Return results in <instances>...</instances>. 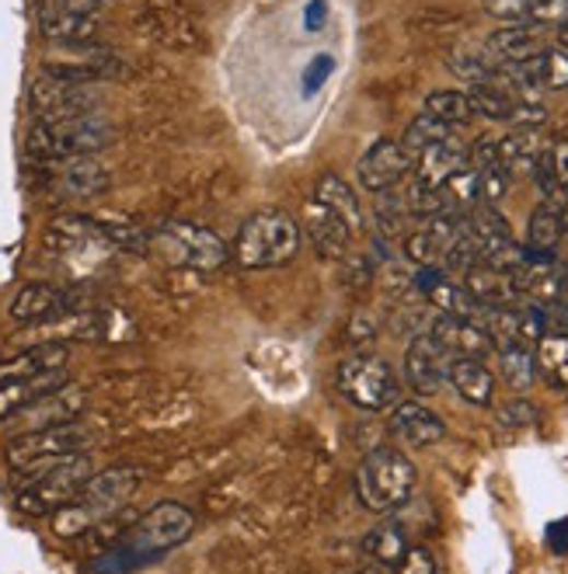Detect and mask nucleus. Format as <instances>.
I'll use <instances>...</instances> for the list:
<instances>
[{
  "instance_id": "obj_1",
  "label": "nucleus",
  "mask_w": 568,
  "mask_h": 574,
  "mask_svg": "<svg viewBox=\"0 0 568 574\" xmlns=\"http://www.w3.org/2000/svg\"><path fill=\"white\" fill-rule=\"evenodd\" d=\"M140 484H143L140 467H108L102 473H91L84 491L67 508L53 515V532L63 536V540L91 532L98 523L112 519L123 505H129V497L140 491Z\"/></svg>"
},
{
  "instance_id": "obj_2",
  "label": "nucleus",
  "mask_w": 568,
  "mask_h": 574,
  "mask_svg": "<svg viewBox=\"0 0 568 574\" xmlns=\"http://www.w3.org/2000/svg\"><path fill=\"white\" fill-rule=\"evenodd\" d=\"M300 244H304V230H300V223L290 213H282V209H258V213L241 223L231 258L234 265L248 268V272L282 268L297 258Z\"/></svg>"
},
{
  "instance_id": "obj_3",
  "label": "nucleus",
  "mask_w": 568,
  "mask_h": 574,
  "mask_svg": "<svg viewBox=\"0 0 568 574\" xmlns=\"http://www.w3.org/2000/svg\"><path fill=\"white\" fill-rule=\"evenodd\" d=\"M415 484H419V470L402 449L391 446L363 456V464L356 470V497L373 515H391L405 508L408 497L415 494Z\"/></svg>"
},
{
  "instance_id": "obj_4",
  "label": "nucleus",
  "mask_w": 568,
  "mask_h": 574,
  "mask_svg": "<svg viewBox=\"0 0 568 574\" xmlns=\"http://www.w3.org/2000/svg\"><path fill=\"white\" fill-rule=\"evenodd\" d=\"M116 140L112 122L98 115H73V119H39L28 129L25 150L35 161H67V157H94Z\"/></svg>"
},
{
  "instance_id": "obj_5",
  "label": "nucleus",
  "mask_w": 568,
  "mask_h": 574,
  "mask_svg": "<svg viewBox=\"0 0 568 574\" xmlns=\"http://www.w3.org/2000/svg\"><path fill=\"white\" fill-rule=\"evenodd\" d=\"M94 446V432L84 421H63V425L11 435V443L4 446L8 467L18 473H39L53 464H60L67 456L88 453Z\"/></svg>"
},
{
  "instance_id": "obj_6",
  "label": "nucleus",
  "mask_w": 568,
  "mask_h": 574,
  "mask_svg": "<svg viewBox=\"0 0 568 574\" xmlns=\"http://www.w3.org/2000/svg\"><path fill=\"white\" fill-rule=\"evenodd\" d=\"M335 387L359 411H391L402 400V379L381 355H349L335 373Z\"/></svg>"
},
{
  "instance_id": "obj_7",
  "label": "nucleus",
  "mask_w": 568,
  "mask_h": 574,
  "mask_svg": "<svg viewBox=\"0 0 568 574\" xmlns=\"http://www.w3.org/2000/svg\"><path fill=\"white\" fill-rule=\"evenodd\" d=\"M91 473H94L91 459L84 453L67 456V459H60V464H53L39 473H28L32 481L22 484L14 505H18V512H25V515H56L84 491Z\"/></svg>"
},
{
  "instance_id": "obj_8",
  "label": "nucleus",
  "mask_w": 568,
  "mask_h": 574,
  "mask_svg": "<svg viewBox=\"0 0 568 574\" xmlns=\"http://www.w3.org/2000/svg\"><path fill=\"white\" fill-rule=\"evenodd\" d=\"M196 532V512L182 505V502H158L154 508L143 512V519H137V526H132L123 543L140 553L143 561H154L161 558V553L182 547L188 536Z\"/></svg>"
},
{
  "instance_id": "obj_9",
  "label": "nucleus",
  "mask_w": 568,
  "mask_h": 574,
  "mask_svg": "<svg viewBox=\"0 0 568 574\" xmlns=\"http://www.w3.org/2000/svg\"><path fill=\"white\" fill-rule=\"evenodd\" d=\"M158 244L164 247L167 261L182 268H196V272H217L231 261V247H227L213 230L196 223H164L158 230Z\"/></svg>"
},
{
  "instance_id": "obj_10",
  "label": "nucleus",
  "mask_w": 568,
  "mask_h": 574,
  "mask_svg": "<svg viewBox=\"0 0 568 574\" xmlns=\"http://www.w3.org/2000/svg\"><path fill=\"white\" fill-rule=\"evenodd\" d=\"M88 408V390L81 387H67L46 394L43 400L22 408L18 414H11L4 421V429H11V435H25V432H39V429H53V425H63V421H78L81 411Z\"/></svg>"
},
{
  "instance_id": "obj_11",
  "label": "nucleus",
  "mask_w": 568,
  "mask_h": 574,
  "mask_svg": "<svg viewBox=\"0 0 568 574\" xmlns=\"http://www.w3.org/2000/svg\"><path fill=\"white\" fill-rule=\"evenodd\" d=\"M73 306V296L67 290L53 282H28L22 290L14 293L11 306H8V317L22 328H32V324H49V320H60L67 311Z\"/></svg>"
},
{
  "instance_id": "obj_12",
  "label": "nucleus",
  "mask_w": 568,
  "mask_h": 574,
  "mask_svg": "<svg viewBox=\"0 0 568 574\" xmlns=\"http://www.w3.org/2000/svg\"><path fill=\"white\" fill-rule=\"evenodd\" d=\"M411 171V157L405 153L402 143H394V140H376L363 157H359L356 164V178L359 185H363L367 191H391L397 181H402L405 175Z\"/></svg>"
},
{
  "instance_id": "obj_13",
  "label": "nucleus",
  "mask_w": 568,
  "mask_h": 574,
  "mask_svg": "<svg viewBox=\"0 0 568 574\" xmlns=\"http://www.w3.org/2000/svg\"><path fill=\"white\" fill-rule=\"evenodd\" d=\"M28 105L39 119H73V115H88L94 108V98L81 84H63L53 81V77H43V81L32 84Z\"/></svg>"
},
{
  "instance_id": "obj_14",
  "label": "nucleus",
  "mask_w": 568,
  "mask_h": 574,
  "mask_svg": "<svg viewBox=\"0 0 568 574\" xmlns=\"http://www.w3.org/2000/svg\"><path fill=\"white\" fill-rule=\"evenodd\" d=\"M450 355L440 349V341L432 335H415L405 352V379L419 394H437L447 383Z\"/></svg>"
},
{
  "instance_id": "obj_15",
  "label": "nucleus",
  "mask_w": 568,
  "mask_h": 574,
  "mask_svg": "<svg viewBox=\"0 0 568 574\" xmlns=\"http://www.w3.org/2000/svg\"><path fill=\"white\" fill-rule=\"evenodd\" d=\"M391 432L397 438H405L408 446L426 449V446L443 443L447 425L437 411L419 405V400H397V405L391 408Z\"/></svg>"
},
{
  "instance_id": "obj_16",
  "label": "nucleus",
  "mask_w": 568,
  "mask_h": 574,
  "mask_svg": "<svg viewBox=\"0 0 568 574\" xmlns=\"http://www.w3.org/2000/svg\"><path fill=\"white\" fill-rule=\"evenodd\" d=\"M429 335L440 341V349L450 359H485L491 349H496L482 324L464 320V317H450V314H440L437 320H432Z\"/></svg>"
},
{
  "instance_id": "obj_17",
  "label": "nucleus",
  "mask_w": 568,
  "mask_h": 574,
  "mask_svg": "<svg viewBox=\"0 0 568 574\" xmlns=\"http://www.w3.org/2000/svg\"><path fill=\"white\" fill-rule=\"evenodd\" d=\"M300 230H304V237L314 244V251L321 258L343 261L349 255V244H352L349 226L338 220L335 213H328V209L321 206V202H311L304 209V223H300Z\"/></svg>"
},
{
  "instance_id": "obj_18",
  "label": "nucleus",
  "mask_w": 568,
  "mask_h": 574,
  "mask_svg": "<svg viewBox=\"0 0 568 574\" xmlns=\"http://www.w3.org/2000/svg\"><path fill=\"white\" fill-rule=\"evenodd\" d=\"M411 167H415V185L440 188L450 175H457L461 167H467V147L457 137L440 140V143L426 147L419 157L411 161Z\"/></svg>"
},
{
  "instance_id": "obj_19",
  "label": "nucleus",
  "mask_w": 568,
  "mask_h": 574,
  "mask_svg": "<svg viewBox=\"0 0 568 574\" xmlns=\"http://www.w3.org/2000/svg\"><path fill=\"white\" fill-rule=\"evenodd\" d=\"M70 383L67 370H46V373H35V376H25V379H14V383H4L0 387V425L18 414L22 408L35 405V400H43L46 394H56L63 390Z\"/></svg>"
},
{
  "instance_id": "obj_20",
  "label": "nucleus",
  "mask_w": 568,
  "mask_h": 574,
  "mask_svg": "<svg viewBox=\"0 0 568 574\" xmlns=\"http://www.w3.org/2000/svg\"><path fill=\"white\" fill-rule=\"evenodd\" d=\"M464 290L482 306H517L520 303L513 272H506V268H496V265H485V261L464 272Z\"/></svg>"
},
{
  "instance_id": "obj_21",
  "label": "nucleus",
  "mask_w": 568,
  "mask_h": 574,
  "mask_svg": "<svg viewBox=\"0 0 568 574\" xmlns=\"http://www.w3.org/2000/svg\"><path fill=\"white\" fill-rule=\"evenodd\" d=\"M56 185L73 199H94L108 191L112 175L98 157H67L60 161V171H56Z\"/></svg>"
},
{
  "instance_id": "obj_22",
  "label": "nucleus",
  "mask_w": 568,
  "mask_h": 574,
  "mask_svg": "<svg viewBox=\"0 0 568 574\" xmlns=\"http://www.w3.org/2000/svg\"><path fill=\"white\" fill-rule=\"evenodd\" d=\"M67 362H70V349L63 341L35 344V349H25L22 355H11L0 362V387L14 379L35 376V373H46V370H67Z\"/></svg>"
},
{
  "instance_id": "obj_23",
  "label": "nucleus",
  "mask_w": 568,
  "mask_h": 574,
  "mask_svg": "<svg viewBox=\"0 0 568 574\" xmlns=\"http://www.w3.org/2000/svg\"><path fill=\"white\" fill-rule=\"evenodd\" d=\"M447 383L475 408H488L496 394V376L485 366V359H450Z\"/></svg>"
},
{
  "instance_id": "obj_24",
  "label": "nucleus",
  "mask_w": 568,
  "mask_h": 574,
  "mask_svg": "<svg viewBox=\"0 0 568 574\" xmlns=\"http://www.w3.org/2000/svg\"><path fill=\"white\" fill-rule=\"evenodd\" d=\"M467 230H471V237H475L478 247H482V261H491L496 255L509 251V247L517 244L513 230H509L506 216L499 213L496 206L471 209V213H467Z\"/></svg>"
},
{
  "instance_id": "obj_25",
  "label": "nucleus",
  "mask_w": 568,
  "mask_h": 574,
  "mask_svg": "<svg viewBox=\"0 0 568 574\" xmlns=\"http://www.w3.org/2000/svg\"><path fill=\"white\" fill-rule=\"evenodd\" d=\"M43 35L49 43H60V46H84L98 35V17L88 11L49 8L43 14Z\"/></svg>"
},
{
  "instance_id": "obj_26",
  "label": "nucleus",
  "mask_w": 568,
  "mask_h": 574,
  "mask_svg": "<svg viewBox=\"0 0 568 574\" xmlns=\"http://www.w3.org/2000/svg\"><path fill=\"white\" fill-rule=\"evenodd\" d=\"M314 202H321L328 209V213H335L338 220H343L349 226V234H363V206H359L356 191L338 178V175H325L317 178L314 185Z\"/></svg>"
},
{
  "instance_id": "obj_27",
  "label": "nucleus",
  "mask_w": 568,
  "mask_h": 574,
  "mask_svg": "<svg viewBox=\"0 0 568 574\" xmlns=\"http://www.w3.org/2000/svg\"><path fill=\"white\" fill-rule=\"evenodd\" d=\"M485 52L502 67V63H526V60H537V56H541L544 49H541V38H537L534 32H530V28L509 25V28H499L496 35H488Z\"/></svg>"
},
{
  "instance_id": "obj_28",
  "label": "nucleus",
  "mask_w": 568,
  "mask_h": 574,
  "mask_svg": "<svg viewBox=\"0 0 568 574\" xmlns=\"http://www.w3.org/2000/svg\"><path fill=\"white\" fill-rule=\"evenodd\" d=\"M541 153V129H513L499 140V161L509 175H534Z\"/></svg>"
},
{
  "instance_id": "obj_29",
  "label": "nucleus",
  "mask_w": 568,
  "mask_h": 574,
  "mask_svg": "<svg viewBox=\"0 0 568 574\" xmlns=\"http://www.w3.org/2000/svg\"><path fill=\"white\" fill-rule=\"evenodd\" d=\"M534 366L537 373L552 383V387H568V335L547 331L537 344H534Z\"/></svg>"
},
{
  "instance_id": "obj_30",
  "label": "nucleus",
  "mask_w": 568,
  "mask_h": 574,
  "mask_svg": "<svg viewBox=\"0 0 568 574\" xmlns=\"http://www.w3.org/2000/svg\"><path fill=\"white\" fill-rule=\"evenodd\" d=\"M440 191H443V202H447V213H453V216H464V213H471L478 202H482V181H478V171L475 167H461L457 175H450L443 185H440Z\"/></svg>"
},
{
  "instance_id": "obj_31",
  "label": "nucleus",
  "mask_w": 568,
  "mask_h": 574,
  "mask_svg": "<svg viewBox=\"0 0 568 574\" xmlns=\"http://www.w3.org/2000/svg\"><path fill=\"white\" fill-rule=\"evenodd\" d=\"M408 536L402 526H394V523H384V526H376L363 536V550L370 553V558L381 564V567H394L397 561L405 558V550H408Z\"/></svg>"
},
{
  "instance_id": "obj_32",
  "label": "nucleus",
  "mask_w": 568,
  "mask_h": 574,
  "mask_svg": "<svg viewBox=\"0 0 568 574\" xmlns=\"http://www.w3.org/2000/svg\"><path fill=\"white\" fill-rule=\"evenodd\" d=\"M561 234H565L561 213L552 202H541L534 209V216H530V226H526V247H534V251H555Z\"/></svg>"
},
{
  "instance_id": "obj_33",
  "label": "nucleus",
  "mask_w": 568,
  "mask_h": 574,
  "mask_svg": "<svg viewBox=\"0 0 568 574\" xmlns=\"http://www.w3.org/2000/svg\"><path fill=\"white\" fill-rule=\"evenodd\" d=\"M464 94H467L471 112L482 115V119H488V122H506L509 112H513V105H517L496 84H471V91H464Z\"/></svg>"
},
{
  "instance_id": "obj_34",
  "label": "nucleus",
  "mask_w": 568,
  "mask_h": 574,
  "mask_svg": "<svg viewBox=\"0 0 568 574\" xmlns=\"http://www.w3.org/2000/svg\"><path fill=\"white\" fill-rule=\"evenodd\" d=\"M453 137V126H447V122H440V119H432V115H419L415 122H408V129H405V140H402V147H405V153L415 161L419 153L426 150V147H432V143H440V140H450Z\"/></svg>"
},
{
  "instance_id": "obj_35",
  "label": "nucleus",
  "mask_w": 568,
  "mask_h": 574,
  "mask_svg": "<svg viewBox=\"0 0 568 574\" xmlns=\"http://www.w3.org/2000/svg\"><path fill=\"white\" fill-rule=\"evenodd\" d=\"M499 352V370L502 379L509 383L513 390H526L534 387L537 379V366H534V352L530 349H496Z\"/></svg>"
},
{
  "instance_id": "obj_36",
  "label": "nucleus",
  "mask_w": 568,
  "mask_h": 574,
  "mask_svg": "<svg viewBox=\"0 0 568 574\" xmlns=\"http://www.w3.org/2000/svg\"><path fill=\"white\" fill-rule=\"evenodd\" d=\"M426 115H432V119H440L447 126H461L475 112H471L464 91H432L426 98Z\"/></svg>"
},
{
  "instance_id": "obj_37",
  "label": "nucleus",
  "mask_w": 568,
  "mask_h": 574,
  "mask_svg": "<svg viewBox=\"0 0 568 574\" xmlns=\"http://www.w3.org/2000/svg\"><path fill=\"white\" fill-rule=\"evenodd\" d=\"M450 70L457 73V77H464L467 84H488L491 81V73L499 70V63L491 60V56L482 49V52H475V49H461V52H453L450 56Z\"/></svg>"
},
{
  "instance_id": "obj_38",
  "label": "nucleus",
  "mask_w": 568,
  "mask_h": 574,
  "mask_svg": "<svg viewBox=\"0 0 568 574\" xmlns=\"http://www.w3.org/2000/svg\"><path fill=\"white\" fill-rule=\"evenodd\" d=\"M405 255L415 268H443V244L429 234V230H415V234H408L405 241Z\"/></svg>"
},
{
  "instance_id": "obj_39",
  "label": "nucleus",
  "mask_w": 568,
  "mask_h": 574,
  "mask_svg": "<svg viewBox=\"0 0 568 574\" xmlns=\"http://www.w3.org/2000/svg\"><path fill=\"white\" fill-rule=\"evenodd\" d=\"M541 81H544V87H552V91L568 87V49L555 46V49L541 52Z\"/></svg>"
},
{
  "instance_id": "obj_40",
  "label": "nucleus",
  "mask_w": 568,
  "mask_h": 574,
  "mask_svg": "<svg viewBox=\"0 0 568 574\" xmlns=\"http://www.w3.org/2000/svg\"><path fill=\"white\" fill-rule=\"evenodd\" d=\"M509 178H513V175H509V171H506L502 164L478 171V181H482V202H485V206L502 202V199H506V191H509Z\"/></svg>"
},
{
  "instance_id": "obj_41",
  "label": "nucleus",
  "mask_w": 568,
  "mask_h": 574,
  "mask_svg": "<svg viewBox=\"0 0 568 574\" xmlns=\"http://www.w3.org/2000/svg\"><path fill=\"white\" fill-rule=\"evenodd\" d=\"M496 421L499 429H530L537 421V408L530 400H509V405L499 408Z\"/></svg>"
},
{
  "instance_id": "obj_42",
  "label": "nucleus",
  "mask_w": 568,
  "mask_h": 574,
  "mask_svg": "<svg viewBox=\"0 0 568 574\" xmlns=\"http://www.w3.org/2000/svg\"><path fill=\"white\" fill-rule=\"evenodd\" d=\"M391 574H437V561L429 558L426 547H408L405 558L391 567Z\"/></svg>"
},
{
  "instance_id": "obj_43",
  "label": "nucleus",
  "mask_w": 568,
  "mask_h": 574,
  "mask_svg": "<svg viewBox=\"0 0 568 574\" xmlns=\"http://www.w3.org/2000/svg\"><path fill=\"white\" fill-rule=\"evenodd\" d=\"M537 0H485V11L491 17H502V22H520V17H530V8Z\"/></svg>"
},
{
  "instance_id": "obj_44",
  "label": "nucleus",
  "mask_w": 568,
  "mask_h": 574,
  "mask_svg": "<svg viewBox=\"0 0 568 574\" xmlns=\"http://www.w3.org/2000/svg\"><path fill=\"white\" fill-rule=\"evenodd\" d=\"M513 129H541L547 122V112L544 105H526V102H517L513 112H509V119H506Z\"/></svg>"
},
{
  "instance_id": "obj_45",
  "label": "nucleus",
  "mask_w": 568,
  "mask_h": 574,
  "mask_svg": "<svg viewBox=\"0 0 568 574\" xmlns=\"http://www.w3.org/2000/svg\"><path fill=\"white\" fill-rule=\"evenodd\" d=\"M530 17L541 25H565L568 22V0H537L530 8Z\"/></svg>"
},
{
  "instance_id": "obj_46",
  "label": "nucleus",
  "mask_w": 568,
  "mask_h": 574,
  "mask_svg": "<svg viewBox=\"0 0 568 574\" xmlns=\"http://www.w3.org/2000/svg\"><path fill=\"white\" fill-rule=\"evenodd\" d=\"M346 338L352 344H370L376 338V320L370 314H352L346 324Z\"/></svg>"
},
{
  "instance_id": "obj_47",
  "label": "nucleus",
  "mask_w": 568,
  "mask_h": 574,
  "mask_svg": "<svg viewBox=\"0 0 568 574\" xmlns=\"http://www.w3.org/2000/svg\"><path fill=\"white\" fill-rule=\"evenodd\" d=\"M547 161H552L555 181L568 191V140H555L552 150H547Z\"/></svg>"
},
{
  "instance_id": "obj_48",
  "label": "nucleus",
  "mask_w": 568,
  "mask_h": 574,
  "mask_svg": "<svg viewBox=\"0 0 568 574\" xmlns=\"http://www.w3.org/2000/svg\"><path fill=\"white\" fill-rule=\"evenodd\" d=\"M332 67H335L332 56H317V60L311 63V70L304 73V91H308V94H314V91H317V87L325 84L328 77H332Z\"/></svg>"
},
{
  "instance_id": "obj_49",
  "label": "nucleus",
  "mask_w": 568,
  "mask_h": 574,
  "mask_svg": "<svg viewBox=\"0 0 568 574\" xmlns=\"http://www.w3.org/2000/svg\"><path fill=\"white\" fill-rule=\"evenodd\" d=\"M547 543H552L555 553H568V519H558L547 526Z\"/></svg>"
},
{
  "instance_id": "obj_50",
  "label": "nucleus",
  "mask_w": 568,
  "mask_h": 574,
  "mask_svg": "<svg viewBox=\"0 0 568 574\" xmlns=\"http://www.w3.org/2000/svg\"><path fill=\"white\" fill-rule=\"evenodd\" d=\"M321 22H325V4H321V0H314V4L308 8V28H317Z\"/></svg>"
},
{
  "instance_id": "obj_51",
  "label": "nucleus",
  "mask_w": 568,
  "mask_h": 574,
  "mask_svg": "<svg viewBox=\"0 0 568 574\" xmlns=\"http://www.w3.org/2000/svg\"><path fill=\"white\" fill-rule=\"evenodd\" d=\"M352 574H391V571L376 564V567H359V571H352Z\"/></svg>"
},
{
  "instance_id": "obj_52",
  "label": "nucleus",
  "mask_w": 568,
  "mask_h": 574,
  "mask_svg": "<svg viewBox=\"0 0 568 574\" xmlns=\"http://www.w3.org/2000/svg\"><path fill=\"white\" fill-rule=\"evenodd\" d=\"M558 46H561V49H568V22H565V25H561V32H558Z\"/></svg>"
}]
</instances>
